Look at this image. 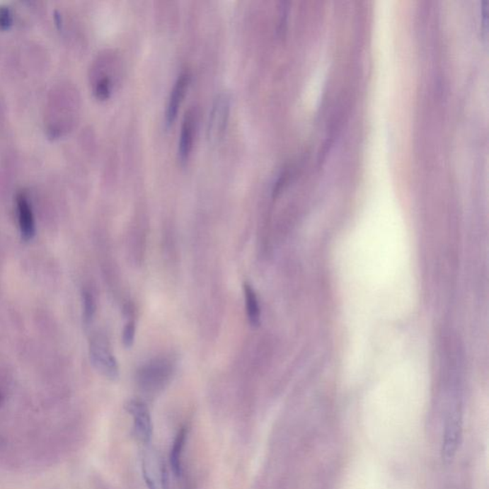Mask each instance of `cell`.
Here are the masks:
<instances>
[{
	"mask_svg": "<svg viewBox=\"0 0 489 489\" xmlns=\"http://www.w3.org/2000/svg\"><path fill=\"white\" fill-rule=\"evenodd\" d=\"M16 205H18V224L21 236L25 241H30L35 237V223L32 207L30 206L25 194H18L16 197Z\"/></svg>",
	"mask_w": 489,
	"mask_h": 489,
	"instance_id": "7",
	"label": "cell"
},
{
	"mask_svg": "<svg viewBox=\"0 0 489 489\" xmlns=\"http://www.w3.org/2000/svg\"><path fill=\"white\" fill-rule=\"evenodd\" d=\"M188 83H190V76L187 72L182 73L175 81L173 88H172L171 96H169L166 112V122L168 125L173 124L175 119H176Z\"/></svg>",
	"mask_w": 489,
	"mask_h": 489,
	"instance_id": "8",
	"label": "cell"
},
{
	"mask_svg": "<svg viewBox=\"0 0 489 489\" xmlns=\"http://www.w3.org/2000/svg\"><path fill=\"white\" fill-rule=\"evenodd\" d=\"M196 127V114L194 109L190 108L185 112L179 137V158L185 162L190 157L193 146L194 132Z\"/></svg>",
	"mask_w": 489,
	"mask_h": 489,
	"instance_id": "6",
	"label": "cell"
},
{
	"mask_svg": "<svg viewBox=\"0 0 489 489\" xmlns=\"http://www.w3.org/2000/svg\"><path fill=\"white\" fill-rule=\"evenodd\" d=\"M171 374V362L166 359H154L139 370V384L146 392H156L165 386Z\"/></svg>",
	"mask_w": 489,
	"mask_h": 489,
	"instance_id": "1",
	"label": "cell"
},
{
	"mask_svg": "<svg viewBox=\"0 0 489 489\" xmlns=\"http://www.w3.org/2000/svg\"><path fill=\"white\" fill-rule=\"evenodd\" d=\"M185 439H187V429L182 428L174 439L173 445H172L171 448V456H169L172 471H173L175 476L177 477L181 476L183 473L182 455L183 450H184L185 447Z\"/></svg>",
	"mask_w": 489,
	"mask_h": 489,
	"instance_id": "10",
	"label": "cell"
},
{
	"mask_svg": "<svg viewBox=\"0 0 489 489\" xmlns=\"http://www.w3.org/2000/svg\"><path fill=\"white\" fill-rule=\"evenodd\" d=\"M1 401H2V397H1V394H0V403H1Z\"/></svg>",
	"mask_w": 489,
	"mask_h": 489,
	"instance_id": "15",
	"label": "cell"
},
{
	"mask_svg": "<svg viewBox=\"0 0 489 489\" xmlns=\"http://www.w3.org/2000/svg\"><path fill=\"white\" fill-rule=\"evenodd\" d=\"M90 359L92 364L102 375L112 381L120 376L118 362L115 359L105 338H96L90 343Z\"/></svg>",
	"mask_w": 489,
	"mask_h": 489,
	"instance_id": "3",
	"label": "cell"
},
{
	"mask_svg": "<svg viewBox=\"0 0 489 489\" xmlns=\"http://www.w3.org/2000/svg\"><path fill=\"white\" fill-rule=\"evenodd\" d=\"M231 99L226 93H220L213 102L207 122V139L217 144L223 138L228 125Z\"/></svg>",
	"mask_w": 489,
	"mask_h": 489,
	"instance_id": "2",
	"label": "cell"
},
{
	"mask_svg": "<svg viewBox=\"0 0 489 489\" xmlns=\"http://www.w3.org/2000/svg\"><path fill=\"white\" fill-rule=\"evenodd\" d=\"M246 310H247L248 321L251 327H258L261 321V311L259 306L258 297L253 287L248 283L244 285Z\"/></svg>",
	"mask_w": 489,
	"mask_h": 489,
	"instance_id": "9",
	"label": "cell"
},
{
	"mask_svg": "<svg viewBox=\"0 0 489 489\" xmlns=\"http://www.w3.org/2000/svg\"><path fill=\"white\" fill-rule=\"evenodd\" d=\"M135 323L134 321H130L127 324H125L124 330H122V343H124L125 347L127 348H130L133 345L134 338H135Z\"/></svg>",
	"mask_w": 489,
	"mask_h": 489,
	"instance_id": "13",
	"label": "cell"
},
{
	"mask_svg": "<svg viewBox=\"0 0 489 489\" xmlns=\"http://www.w3.org/2000/svg\"><path fill=\"white\" fill-rule=\"evenodd\" d=\"M112 81L108 76H103L99 81H97L95 86V95L98 99L106 100L108 99L111 94Z\"/></svg>",
	"mask_w": 489,
	"mask_h": 489,
	"instance_id": "12",
	"label": "cell"
},
{
	"mask_svg": "<svg viewBox=\"0 0 489 489\" xmlns=\"http://www.w3.org/2000/svg\"><path fill=\"white\" fill-rule=\"evenodd\" d=\"M84 318L86 323H90L94 318L96 313V302L92 292L89 289L83 291Z\"/></svg>",
	"mask_w": 489,
	"mask_h": 489,
	"instance_id": "11",
	"label": "cell"
},
{
	"mask_svg": "<svg viewBox=\"0 0 489 489\" xmlns=\"http://www.w3.org/2000/svg\"><path fill=\"white\" fill-rule=\"evenodd\" d=\"M128 413L133 418L134 435L144 444H149L151 441L153 425L149 410L141 401H130L127 404Z\"/></svg>",
	"mask_w": 489,
	"mask_h": 489,
	"instance_id": "5",
	"label": "cell"
},
{
	"mask_svg": "<svg viewBox=\"0 0 489 489\" xmlns=\"http://www.w3.org/2000/svg\"><path fill=\"white\" fill-rule=\"evenodd\" d=\"M142 469L149 489H166L168 474L166 466L159 456L150 448H147L144 453Z\"/></svg>",
	"mask_w": 489,
	"mask_h": 489,
	"instance_id": "4",
	"label": "cell"
},
{
	"mask_svg": "<svg viewBox=\"0 0 489 489\" xmlns=\"http://www.w3.org/2000/svg\"><path fill=\"white\" fill-rule=\"evenodd\" d=\"M13 23V16L7 5H0V29L9 28Z\"/></svg>",
	"mask_w": 489,
	"mask_h": 489,
	"instance_id": "14",
	"label": "cell"
}]
</instances>
